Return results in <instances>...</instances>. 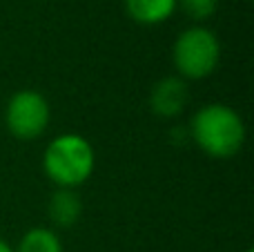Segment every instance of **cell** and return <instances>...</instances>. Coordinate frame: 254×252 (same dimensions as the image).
I'll return each mask as SVG.
<instances>
[{
  "mask_svg": "<svg viewBox=\"0 0 254 252\" xmlns=\"http://www.w3.org/2000/svg\"><path fill=\"white\" fill-rule=\"evenodd\" d=\"M190 136L203 154L225 161L237 156L246 145V123L234 107L225 103H207L194 112Z\"/></svg>",
  "mask_w": 254,
  "mask_h": 252,
  "instance_id": "6da1fadb",
  "label": "cell"
},
{
  "mask_svg": "<svg viewBox=\"0 0 254 252\" xmlns=\"http://www.w3.org/2000/svg\"><path fill=\"white\" fill-rule=\"evenodd\" d=\"M96 170V150L83 134L54 136L43 152V172L61 190H78Z\"/></svg>",
  "mask_w": 254,
  "mask_h": 252,
  "instance_id": "7a4b0ae2",
  "label": "cell"
},
{
  "mask_svg": "<svg viewBox=\"0 0 254 252\" xmlns=\"http://www.w3.org/2000/svg\"><path fill=\"white\" fill-rule=\"evenodd\" d=\"M221 63V40L210 27L192 25L176 36L172 45V65L179 78H210Z\"/></svg>",
  "mask_w": 254,
  "mask_h": 252,
  "instance_id": "3957f363",
  "label": "cell"
},
{
  "mask_svg": "<svg viewBox=\"0 0 254 252\" xmlns=\"http://www.w3.org/2000/svg\"><path fill=\"white\" fill-rule=\"evenodd\" d=\"M52 107L36 89H18L4 105V127L18 141H36L49 127Z\"/></svg>",
  "mask_w": 254,
  "mask_h": 252,
  "instance_id": "277c9868",
  "label": "cell"
},
{
  "mask_svg": "<svg viewBox=\"0 0 254 252\" xmlns=\"http://www.w3.org/2000/svg\"><path fill=\"white\" fill-rule=\"evenodd\" d=\"M147 103L158 119H176L188 105V83L179 76H163L149 89Z\"/></svg>",
  "mask_w": 254,
  "mask_h": 252,
  "instance_id": "5b68a950",
  "label": "cell"
},
{
  "mask_svg": "<svg viewBox=\"0 0 254 252\" xmlns=\"http://www.w3.org/2000/svg\"><path fill=\"white\" fill-rule=\"evenodd\" d=\"M47 214L52 221L54 230H67L74 228L83 217V201H80L76 190H61L56 188L54 194L49 196Z\"/></svg>",
  "mask_w": 254,
  "mask_h": 252,
  "instance_id": "8992f818",
  "label": "cell"
},
{
  "mask_svg": "<svg viewBox=\"0 0 254 252\" xmlns=\"http://www.w3.org/2000/svg\"><path fill=\"white\" fill-rule=\"evenodd\" d=\"M123 4L127 16L143 27L163 25L176 11V0H123Z\"/></svg>",
  "mask_w": 254,
  "mask_h": 252,
  "instance_id": "52a82bcc",
  "label": "cell"
},
{
  "mask_svg": "<svg viewBox=\"0 0 254 252\" xmlns=\"http://www.w3.org/2000/svg\"><path fill=\"white\" fill-rule=\"evenodd\" d=\"M13 252H65V248L54 228L34 226L20 237Z\"/></svg>",
  "mask_w": 254,
  "mask_h": 252,
  "instance_id": "ba28073f",
  "label": "cell"
},
{
  "mask_svg": "<svg viewBox=\"0 0 254 252\" xmlns=\"http://www.w3.org/2000/svg\"><path fill=\"white\" fill-rule=\"evenodd\" d=\"M176 9H181L194 25H203L216 13L219 0H176Z\"/></svg>",
  "mask_w": 254,
  "mask_h": 252,
  "instance_id": "9c48e42d",
  "label": "cell"
},
{
  "mask_svg": "<svg viewBox=\"0 0 254 252\" xmlns=\"http://www.w3.org/2000/svg\"><path fill=\"white\" fill-rule=\"evenodd\" d=\"M0 252H13V246H9L4 239H0Z\"/></svg>",
  "mask_w": 254,
  "mask_h": 252,
  "instance_id": "30bf717a",
  "label": "cell"
},
{
  "mask_svg": "<svg viewBox=\"0 0 254 252\" xmlns=\"http://www.w3.org/2000/svg\"><path fill=\"white\" fill-rule=\"evenodd\" d=\"M246 252H254V250H246Z\"/></svg>",
  "mask_w": 254,
  "mask_h": 252,
  "instance_id": "8fae6325",
  "label": "cell"
}]
</instances>
